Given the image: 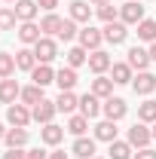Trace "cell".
Returning a JSON list of instances; mask_svg holds the SVG:
<instances>
[{
  "label": "cell",
  "mask_w": 156,
  "mask_h": 159,
  "mask_svg": "<svg viewBox=\"0 0 156 159\" xmlns=\"http://www.w3.org/2000/svg\"><path fill=\"white\" fill-rule=\"evenodd\" d=\"M34 55H37V64H49V61L58 55V43L52 37H40L34 43Z\"/></svg>",
  "instance_id": "obj_1"
},
{
  "label": "cell",
  "mask_w": 156,
  "mask_h": 159,
  "mask_svg": "<svg viewBox=\"0 0 156 159\" xmlns=\"http://www.w3.org/2000/svg\"><path fill=\"white\" fill-rule=\"evenodd\" d=\"M77 40H80V46H83L86 52H95V49H101V43H104V34H101L98 28H92V25H86L77 34Z\"/></svg>",
  "instance_id": "obj_2"
},
{
  "label": "cell",
  "mask_w": 156,
  "mask_h": 159,
  "mask_svg": "<svg viewBox=\"0 0 156 159\" xmlns=\"http://www.w3.org/2000/svg\"><path fill=\"white\" fill-rule=\"evenodd\" d=\"M119 21H122V25H141V21H144V6H141V0H129L126 6H119Z\"/></svg>",
  "instance_id": "obj_3"
},
{
  "label": "cell",
  "mask_w": 156,
  "mask_h": 159,
  "mask_svg": "<svg viewBox=\"0 0 156 159\" xmlns=\"http://www.w3.org/2000/svg\"><path fill=\"white\" fill-rule=\"evenodd\" d=\"M129 144H132V147H138V150H141V147H150V141H153V132H150V129H147V122H135V125H132V129H129Z\"/></svg>",
  "instance_id": "obj_4"
},
{
  "label": "cell",
  "mask_w": 156,
  "mask_h": 159,
  "mask_svg": "<svg viewBox=\"0 0 156 159\" xmlns=\"http://www.w3.org/2000/svg\"><path fill=\"white\" fill-rule=\"evenodd\" d=\"M101 34H104L107 43L119 46V43H126V37H129V25H122V21H107V25L101 28Z\"/></svg>",
  "instance_id": "obj_5"
},
{
  "label": "cell",
  "mask_w": 156,
  "mask_h": 159,
  "mask_svg": "<svg viewBox=\"0 0 156 159\" xmlns=\"http://www.w3.org/2000/svg\"><path fill=\"white\" fill-rule=\"evenodd\" d=\"M6 119H9V125H19V129H28V122H31V110H28V104H9L6 107Z\"/></svg>",
  "instance_id": "obj_6"
},
{
  "label": "cell",
  "mask_w": 156,
  "mask_h": 159,
  "mask_svg": "<svg viewBox=\"0 0 156 159\" xmlns=\"http://www.w3.org/2000/svg\"><path fill=\"white\" fill-rule=\"evenodd\" d=\"M101 113H104L107 119H113V122H119V119L129 113V104H126L122 98H113V95H110V98H104V107H101Z\"/></svg>",
  "instance_id": "obj_7"
},
{
  "label": "cell",
  "mask_w": 156,
  "mask_h": 159,
  "mask_svg": "<svg viewBox=\"0 0 156 159\" xmlns=\"http://www.w3.org/2000/svg\"><path fill=\"white\" fill-rule=\"evenodd\" d=\"M58 113V107H55V101L43 98L40 104H34V110H31V116H34V122H40V125H46V122H52V116Z\"/></svg>",
  "instance_id": "obj_8"
},
{
  "label": "cell",
  "mask_w": 156,
  "mask_h": 159,
  "mask_svg": "<svg viewBox=\"0 0 156 159\" xmlns=\"http://www.w3.org/2000/svg\"><path fill=\"white\" fill-rule=\"evenodd\" d=\"M86 64H89V70H92V74H104V70H110V64H113V58H110V55H107V52H104V49H95V52H89V61H86Z\"/></svg>",
  "instance_id": "obj_9"
},
{
  "label": "cell",
  "mask_w": 156,
  "mask_h": 159,
  "mask_svg": "<svg viewBox=\"0 0 156 159\" xmlns=\"http://www.w3.org/2000/svg\"><path fill=\"white\" fill-rule=\"evenodd\" d=\"M132 89H135L138 95H144V98H147L150 92H156V77L150 74V70H141V74L132 80Z\"/></svg>",
  "instance_id": "obj_10"
},
{
  "label": "cell",
  "mask_w": 156,
  "mask_h": 159,
  "mask_svg": "<svg viewBox=\"0 0 156 159\" xmlns=\"http://www.w3.org/2000/svg\"><path fill=\"white\" fill-rule=\"evenodd\" d=\"M126 61H129V67H132V70L141 74V70H147V64H150V52H147V49H141V46H132Z\"/></svg>",
  "instance_id": "obj_11"
},
{
  "label": "cell",
  "mask_w": 156,
  "mask_h": 159,
  "mask_svg": "<svg viewBox=\"0 0 156 159\" xmlns=\"http://www.w3.org/2000/svg\"><path fill=\"white\" fill-rule=\"evenodd\" d=\"M101 107H104V104H101V98H98V95H92V92H86V95L80 98V113H83V116H89V119H95L98 113H101Z\"/></svg>",
  "instance_id": "obj_12"
},
{
  "label": "cell",
  "mask_w": 156,
  "mask_h": 159,
  "mask_svg": "<svg viewBox=\"0 0 156 159\" xmlns=\"http://www.w3.org/2000/svg\"><path fill=\"white\" fill-rule=\"evenodd\" d=\"M16 34H19V40L25 43V46H34V43H37L40 37H43V31H40V25H34V21H21Z\"/></svg>",
  "instance_id": "obj_13"
},
{
  "label": "cell",
  "mask_w": 156,
  "mask_h": 159,
  "mask_svg": "<svg viewBox=\"0 0 156 159\" xmlns=\"http://www.w3.org/2000/svg\"><path fill=\"white\" fill-rule=\"evenodd\" d=\"M21 95V86L16 80H0V104H16V98Z\"/></svg>",
  "instance_id": "obj_14"
},
{
  "label": "cell",
  "mask_w": 156,
  "mask_h": 159,
  "mask_svg": "<svg viewBox=\"0 0 156 159\" xmlns=\"http://www.w3.org/2000/svg\"><path fill=\"white\" fill-rule=\"evenodd\" d=\"M64 132H67V129H61V125H55V122H46V125L40 129V141L49 144V147H55V144H61Z\"/></svg>",
  "instance_id": "obj_15"
},
{
  "label": "cell",
  "mask_w": 156,
  "mask_h": 159,
  "mask_svg": "<svg viewBox=\"0 0 156 159\" xmlns=\"http://www.w3.org/2000/svg\"><path fill=\"white\" fill-rule=\"evenodd\" d=\"M55 83H58L61 92H74V86H77V67H61V70H55Z\"/></svg>",
  "instance_id": "obj_16"
},
{
  "label": "cell",
  "mask_w": 156,
  "mask_h": 159,
  "mask_svg": "<svg viewBox=\"0 0 156 159\" xmlns=\"http://www.w3.org/2000/svg\"><path fill=\"white\" fill-rule=\"evenodd\" d=\"M16 16H19V21H34V16L40 12L37 0H16Z\"/></svg>",
  "instance_id": "obj_17"
},
{
  "label": "cell",
  "mask_w": 156,
  "mask_h": 159,
  "mask_svg": "<svg viewBox=\"0 0 156 159\" xmlns=\"http://www.w3.org/2000/svg\"><path fill=\"white\" fill-rule=\"evenodd\" d=\"M110 80L117 83V86H126V83H132V67H129V61H117V64H110Z\"/></svg>",
  "instance_id": "obj_18"
},
{
  "label": "cell",
  "mask_w": 156,
  "mask_h": 159,
  "mask_svg": "<svg viewBox=\"0 0 156 159\" xmlns=\"http://www.w3.org/2000/svg\"><path fill=\"white\" fill-rule=\"evenodd\" d=\"M71 153L80 156V159H92V156H95V138H86V135L77 138V141H74V147H71Z\"/></svg>",
  "instance_id": "obj_19"
},
{
  "label": "cell",
  "mask_w": 156,
  "mask_h": 159,
  "mask_svg": "<svg viewBox=\"0 0 156 159\" xmlns=\"http://www.w3.org/2000/svg\"><path fill=\"white\" fill-rule=\"evenodd\" d=\"M113 80L110 77H104V74H98L95 80H92V95H98V98H110L113 95Z\"/></svg>",
  "instance_id": "obj_20"
},
{
  "label": "cell",
  "mask_w": 156,
  "mask_h": 159,
  "mask_svg": "<svg viewBox=\"0 0 156 159\" xmlns=\"http://www.w3.org/2000/svg\"><path fill=\"white\" fill-rule=\"evenodd\" d=\"M6 147H9V150H16V147H25V144H28V129H19V125H12V129H6Z\"/></svg>",
  "instance_id": "obj_21"
},
{
  "label": "cell",
  "mask_w": 156,
  "mask_h": 159,
  "mask_svg": "<svg viewBox=\"0 0 156 159\" xmlns=\"http://www.w3.org/2000/svg\"><path fill=\"white\" fill-rule=\"evenodd\" d=\"M31 80H34L37 86H43V89H46L49 83H55V70H52L49 64H37V67L31 70Z\"/></svg>",
  "instance_id": "obj_22"
},
{
  "label": "cell",
  "mask_w": 156,
  "mask_h": 159,
  "mask_svg": "<svg viewBox=\"0 0 156 159\" xmlns=\"http://www.w3.org/2000/svg\"><path fill=\"white\" fill-rule=\"evenodd\" d=\"M21 104H28V107H34V104H40L43 101V86H37V83H31V86H25L19 95Z\"/></svg>",
  "instance_id": "obj_23"
},
{
  "label": "cell",
  "mask_w": 156,
  "mask_h": 159,
  "mask_svg": "<svg viewBox=\"0 0 156 159\" xmlns=\"http://www.w3.org/2000/svg\"><path fill=\"white\" fill-rule=\"evenodd\" d=\"M71 19L89 25V19H92V6H89L86 0H74V3H71Z\"/></svg>",
  "instance_id": "obj_24"
},
{
  "label": "cell",
  "mask_w": 156,
  "mask_h": 159,
  "mask_svg": "<svg viewBox=\"0 0 156 159\" xmlns=\"http://www.w3.org/2000/svg\"><path fill=\"white\" fill-rule=\"evenodd\" d=\"M95 141H117V122L113 119H104V122H98L95 125Z\"/></svg>",
  "instance_id": "obj_25"
},
{
  "label": "cell",
  "mask_w": 156,
  "mask_h": 159,
  "mask_svg": "<svg viewBox=\"0 0 156 159\" xmlns=\"http://www.w3.org/2000/svg\"><path fill=\"white\" fill-rule=\"evenodd\" d=\"M16 67L31 74V70L37 67V55H34V49H19V52H16Z\"/></svg>",
  "instance_id": "obj_26"
},
{
  "label": "cell",
  "mask_w": 156,
  "mask_h": 159,
  "mask_svg": "<svg viewBox=\"0 0 156 159\" xmlns=\"http://www.w3.org/2000/svg\"><path fill=\"white\" fill-rule=\"evenodd\" d=\"M86 129H89V116H83V113H71V119H67V132H71L74 138H83Z\"/></svg>",
  "instance_id": "obj_27"
},
{
  "label": "cell",
  "mask_w": 156,
  "mask_h": 159,
  "mask_svg": "<svg viewBox=\"0 0 156 159\" xmlns=\"http://www.w3.org/2000/svg\"><path fill=\"white\" fill-rule=\"evenodd\" d=\"M55 107H58L61 113H74V110L80 107V98L74 95V92H61L58 98H55Z\"/></svg>",
  "instance_id": "obj_28"
},
{
  "label": "cell",
  "mask_w": 156,
  "mask_h": 159,
  "mask_svg": "<svg viewBox=\"0 0 156 159\" xmlns=\"http://www.w3.org/2000/svg\"><path fill=\"white\" fill-rule=\"evenodd\" d=\"M132 144L129 141H110V159H132Z\"/></svg>",
  "instance_id": "obj_29"
},
{
  "label": "cell",
  "mask_w": 156,
  "mask_h": 159,
  "mask_svg": "<svg viewBox=\"0 0 156 159\" xmlns=\"http://www.w3.org/2000/svg\"><path fill=\"white\" fill-rule=\"evenodd\" d=\"M138 122H156V101H141L138 104Z\"/></svg>",
  "instance_id": "obj_30"
},
{
  "label": "cell",
  "mask_w": 156,
  "mask_h": 159,
  "mask_svg": "<svg viewBox=\"0 0 156 159\" xmlns=\"http://www.w3.org/2000/svg\"><path fill=\"white\" fill-rule=\"evenodd\" d=\"M138 40H144V43H156V21L153 19H144L138 25Z\"/></svg>",
  "instance_id": "obj_31"
},
{
  "label": "cell",
  "mask_w": 156,
  "mask_h": 159,
  "mask_svg": "<svg viewBox=\"0 0 156 159\" xmlns=\"http://www.w3.org/2000/svg\"><path fill=\"white\" fill-rule=\"evenodd\" d=\"M61 21L64 19H58L55 12H49L46 19L40 21V31H43V37H52V34H58V28H61Z\"/></svg>",
  "instance_id": "obj_32"
},
{
  "label": "cell",
  "mask_w": 156,
  "mask_h": 159,
  "mask_svg": "<svg viewBox=\"0 0 156 159\" xmlns=\"http://www.w3.org/2000/svg\"><path fill=\"white\" fill-rule=\"evenodd\" d=\"M64 55H67V67H80V64H86V61H89V55H86V49H83V46H71Z\"/></svg>",
  "instance_id": "obj_33"
},
{
  "label": "cell",
  "mask_w": 156,
  "mask_h": 159,
  "mask_svg": "<svg viewBox=\"0 0 156 159\" xmlns=\"http://www.w3.org/2000/svg\"><path fill=\"white\" fill-rule=\"evenodd\" d=\"M12 74H16V55L0 52V80H9Z\"/></svg>",
  "instance_id": "obj_34"
},
{
  "label": "cell",
  "mask_w": 156,
  "mask_h": 159,
  "mask_svg": "<svg viewBox=\"0 0 156 159\" xmlns=\"http://www.w3.org/2000/svg\"><path fill=\"white\" fill-rule=\"evenodd\" d=\"M77 34H80V31H77V21H74V19H64V21H61V28H58V34H55V37L67 43V40H74Z\"/></svg>",
  "instance_id": "obj_35"
},
{
  "label": "cell",
  "mask_w": 156,
  "mask_h": 159,
  "mask_svg": "<svg viewBox=\"0 0 156 159\" xmlns=\"http://www.w3.org/2000/svg\"><path fill=\"white\" fill-rule=\"evenodd\" d=\"M16 21H19L16 9H6V6H0V31H9V28H16Z\"/></svg>",
  "instance_id": "obj_36"
},
{
  "label": "cell",
  "mask_w": 156,
  "mask_h": 159,
  "mask_svg": "<svg viewBox=\"0 0 156 159\" xmlns=\"http://www.w3.org/2000/svg\"><path fill=\"white\" fill-rule=\"evenodd\" d=\"M98 19L104 21H119V6H113V3H107V6H98Z\"/></svg>",
  "instance_id": "obj_37"
},
{
  "label": "cell",
  "mask_w": 156,
  "mask_h": 159,
  "mask_svg": "<svg viewBox=\"0 0 156 159\" xmlns=\"http://www.w3.org/2000/svg\"><path fill=\"white\" fill-rule=\"evenodd\" d=\"M25 159H49V153H43L40 147H34V150H25Z\"/></svg>",
  "instance_id": "obj_38"
},
{
  "label": "cell",
  "mask_w": 156,
  "mask_h": 159,
  "mask_svg": "<svg viewBox=\"0 0 156 159\" xmlns=\"http://www.w3.org/2000/svg\"><path fill=\"white\" fill-rule=\"evenodd\" d=\"M132 159H156V150H150V147H141Z\"/></svg>",
  "instance_id": "obj_39"
},
{
  "label": "cell",
  "mask_w": 156,
  "mask_h": 159,
  "mask_svg": "<svg viewBox=\"0 0 156 159\" xmlns=\"http://www.w3.org/2000/svg\"><path fill=\"white\" fill-rule=\"evenodd\" d=\"M40 9H46V12H55V6H58V0H37Z\"/></svg>",
  "instance_id": "obj_40"
},
{
  "label": "cell",
  "mask_w": 156,
  "mask_h": 159,
  "mask_svg": "<svg viewBox=\"0 0 156 159\" xmlns=\"http://www.w3.org/2000/svg\"><path fill=\"white\" fill-rule=\"evenodd\" d=\"M3 159H25V150H19V147H16V150H6Z\"/></svg>",
  "instance_id": "obj_41"
},
{
  "label": "cell",
  "mask_w": 156,
  "mask_h": 159,
  "mask_svg": "<svg viewBox=\"0 0 156 159\" xmlns=\"http://www.w3.org/2000/svg\"><path fill=\"white\" fill-rule=\"evenodd\" d=\"M49 159H71V153H64V150H55V153H49Z\"/></svg>",
  "instance_id": "obj_42"
},
{
  "label": "cell",
  "mask_w": 156,
  "mask_h": 159,
  "mask_svg": "<svg viewBox=\"0 0 156 159\" xmlns=\"http://www.w3.org/2000/svg\"><path fill=\"white\" fill-rule=\"evenodd\" d=\"M147 52H150V61H156V43H150V49H147Z\"/></svg>",
  "instance_id": "obj_43"
},
{
  "label": "cell",
  "mask_w": 156,
  "mask_h": 159,
  "mask_svg": "<svg viewBox=\"0 0 156 159\" xmlns=\"http://www.w3.org/2000/svg\"><path fill=\"white\" fill-rule=\"evenodd\" d=\"M95 6H107V3H113V0H92Z\"/></svg>",
  "instance_id": "obj_44"
},
{
  "label": "cell",
  "mask_w": 156,
  "mask_h": 159,
  "mask_svg": "<svg viewBox=\"0 0 156 159\" xmlns=\"http://www.w3.org/2000/svg\"><path fill=\"white\" fill-rule=\"evenodd\" d=\"M6 138V129H3V122H0V141Z\"/></svg>",
  "instance_id": "obj_45"
},
{
  "label": "cell",
  "mask_w": 156,
  "mask_h": 159,
  "mask_svg": "<svg viewBox=\"0 0 156 159\" xmlns=\"http://www.w3.org/2000/svg\"><path fill=\"white\" fill-rule=\"evenodd\" d=\"M150 132H153V141H156V122H153V129H150Z\"/></svg>",
  "instance_id": "obj_46"
},
{
  "label": "cell",
  "mask_w": 156,
  "mask_h": 159,
  "mask_svg": "<svg viewBox=\"0 0 156 159\" xmlns=\"http://www.w3.org/2000/svg\"><path fill=\"white\" fill-rule=\"evenodd\" d=\"M92 159H104V156H92Z\"/></svg>",
  "instance_id": "obj_47"
},
{
  "label": "cell",
  "mask_w": 156,
  "mask_h": 159,
  "mask_svg": "<svg viewBox=\"0 0 156 159\" xmlns=\"http://www.w3.org/2000/svg\"><path fill=\"white\" fill-rule=\"evenodd\" d=\"M9 3H16V0H9Z\"/></svg>",
  "instance_id": "obj_48"
}]
</instances>
